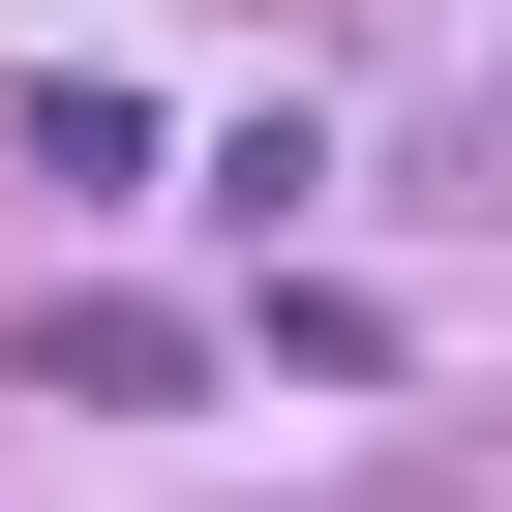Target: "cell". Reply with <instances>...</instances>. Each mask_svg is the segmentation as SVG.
Here are the masks:
<instances>
[{"instance_id": "6da1fadb", "label": "cell", "mask_w": 512, "mask_h": 512, "mask_svg": "<svg viewBox=\"0 0 512 512\" xmlns=\"http://www.w3.org/2000/svg\"><path fill=\"white\" fill-rule=\"evenodd\" d=\"M31 392L61 422H151V392H211V332L181 302H31Z\"/></svg>"}]
</instances>
